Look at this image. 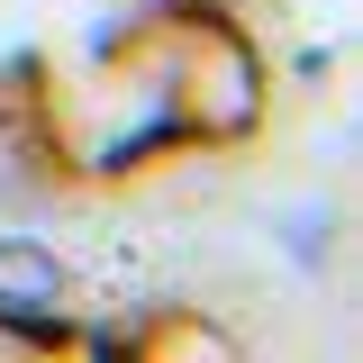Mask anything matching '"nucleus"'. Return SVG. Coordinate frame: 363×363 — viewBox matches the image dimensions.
I'll list each match as a JSON object with an SVG mask.
<instances>
[{"label":"nucleus","mask_w":363,"mask_h":363,"mask_svg":"<svg viewBox=\"0 0 363 363\" xmlns=\"http://www.w3.org/2000/svg\"><path fill=\"white\" fill-rule=\"evenodd\" d=\"M0 309H9V318L64 309V264L45 255L37 236H0Z\"/></svg>","instance_id":"f257e3e1"},{"label":"nucleus","mask_w":363,"mask_h":363,"mask_svg":"<svg viewBox=\"0 0 363 363\" xmlns=\"http://www.w3.org/2000/svg\"><path fill=\"white\" fill-rule=\"evenodd\" d=\"M318 227H327V218H318V209H291V245H300L309 264H318Z\"/></svg>","instance_id":"f03ea898"}]
</instances>
